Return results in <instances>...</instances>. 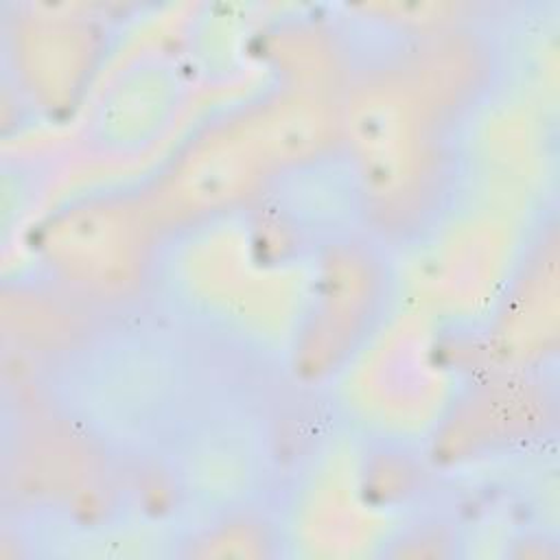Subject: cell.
<instances>
[{
	"label": "cell",
	"mask_w": 560,
	"mask_h": 560,
	"mask_svg": "<svg viewBox=\"0 0 560 560\" xmlns=\"http://www.w3.org/2000/svg\"><path fill=\"white\" fill-rule=\"evenodd\" d=\"M361 173L374 195L394 197L409 186L420 160V131L411 107L392 88H372L350 114Z\"/></svg>",
	"instance_id": "obj_1"
},
{
	"label": "cell",
	"mask_w": 560,
	"mask_h": 560,
	"mask_svg": "<svg viewBox=\"0 0 560 560\" xmlns=\"http://www.w3.org/2000/svg\"><path fill=\"white\" fill-rule=\"evenodd\" d=\"M55 252L68 271L98 287L127 282L133 267L129 228L112 212H88L59 228Z\"/></svg>",
	"instance_id": "obj_2"
},
{
	"label": "cell",
	"mask_w": 560,
	"mask_h": 560,
	"mask_svg": "<svg viewBox=\"0 0 560 560\" xmlns=\"http://www.w3.org/2000/svg\"><path fill=\"white\" fill-rule=\"evenodd\" d=\"M252 173L245 144L225 142L197 155L184 173V190L199 203H219L236 195Z\"/></svg>",
	"instance_id": "obj_3"
},
{
	"label": "cell",
	"mask_w": 560,
	"mask_h": 560,
	"mask_svg": "<svg viewBox=\"0 0 560 560\" xmlns=\"http://www.w3.org/2000/svg\"><path fill=\"white\" fill-rule=\"evenodd\" d=\"M324 136L322 116L311 105H284L262 122L260 144L276 158H302Z\"/></svg>",
	"instance_id": "obj_4"
}]
</instances>
